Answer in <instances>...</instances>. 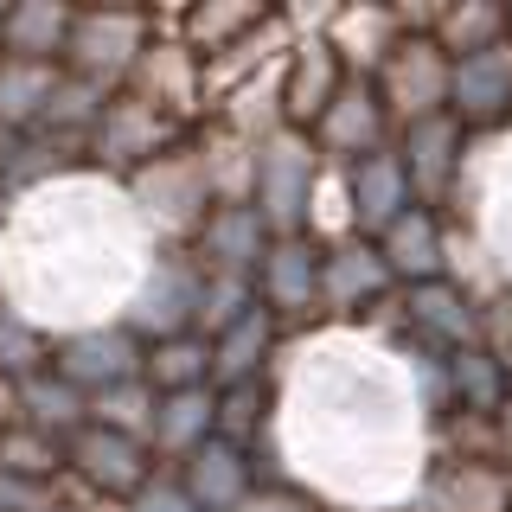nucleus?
Returning a JSON list of instances; mask_svg holds the SVG:
<instances>
[{
    "mask_svg": "<svg viewBox=\"0 0 512 512\" xmlns=\"http://www.w3.org/2000/svg\"><path fill=\"white\" fill-rule=\"evenodd\" d=\"M128 205H135L141 231L154 237V250H180V244H199L205 218L218 212V186H212V167H205V148H173L160 154L154 167H141L135 180L122 186Z\"/></svg>",
    "mask_w": 512,
    "mask_h": 512,
    "instance_id": "obj_1",
    "label": "nucleus"
},
{
    "mask_svg": "<svg viewBox=\"0 0 512 512\" xmlns=\"http://www.w3.org/2000/svg\"><path fill=\"white\" fill-rule=\"evenodd\" d=\"M327 154L301 128H276L256 154V212L269 218L276 237H314V212L327 192Z\"/></svg>",
    "mask_w": 512,
    "mask_h": 512,
    "instance_id": "obj_2",
    "label": "nucleus"
},
{
    "mask_svg": "<svg viewBox=\"0 0 512 512\" xmlns=\"http://www.w3.org/2000/svg\"><path fill=\"white\" fill-rule=\"evenodd\" d=\"M199 308H205V263L192 250H154L135 301L122 308V327L135 340L160 346V340H180V333H199Z\"/></svg>",
    "mask_w": 512,
    "mask_h": 512,
    "instance_id": "obj_3",
    "label": "nucleus"
},
{
    "mask_svg": "<svg viewBox=\"0 0 512 512\" xmlns=\"http://www.w3.org/2000/svg\"><path fill=\"white\" fill-rule=\"evenodd\" d=\"M148 45H154V13L96 7V13H77L64 71L90 77V84H103V90H122L128 77H135V64L148 58Z\"/></svg>",
    "mask_w": 512,
    "mask_h": 512,
    "instance_id": "obj_4",
    "label": "nucleus"
},
{
    "mask_svg": "<svg viewBox=\"0 0 512 512\" xmlns=\"http://www.w3.org/2000/svg\"><path fill=\"white\" fill-rule=\"evenodd\" d=\"M52 372L64 384H77L84 397L122 391V384L148 378V340H135L122 320H96V327H77L52 340Z\"/></svg>",
    "mask_w": 512,
    "mask_h": 512,
    "instance_id": "obj_5",
    "label": "nucleus"
},
{
    "mask_svg": "<svg viewBox=\"0 0 512 512\" xmlns=\"http://www.w3.org/2000/svg\"><path fill=\"white\" fill-rule=\"evenodd\" d=\"M378 96L391 109V128H410V122H429V116H448V84H455V58L442 52L436 39L423 32H404L391 45V58L378 64Z\"/></svg>",
    "mask_w": 512,
    "mask_h": 512,
    "instance_id": "obj_6",
    "label": "nucleus"
},
{
    "mask_svg": "<svg viewBox=\"0 0 512 512\" xmlns=\"http://www.w3.org/2000/svg\"><path fill=\"white\" fill-rule=\"evenodd\" d=\"M64 455H71V480L103 506H128L141 487H154V448L141 436H122V429L84 423L64 442Z\"/></svg>",
    "mask_w": 512,
    "mask_h": 512,
    "instance_id": "obj_7",
    "label": "nucleus"
},
{
    "mask_svg": "<svg viewBox=\"0 0 512 512\" xmlns=\"http://www.w3.org/2000/svg\"><path fill=\"white\" fill-rule=\"evenodd\" d=\"M314 141H320V154H327V167H340V173L391 148L397 128H391V109H384L372 77H346V90L333 96V109L320 116Z\"/></svg>",
    "mask_w": 512,
    "mask_h": 512,
    "instance_id": "obj_8",
    "label": "nucleus"
},
{
    "mask_svg": "<svg viewBox=\"0 0 512 512\" xmlns=\"http://www.w3.org/2000/svg\"><path fill=\"white\" fill-rule=\"evenodd\" d=\"M180 148V122L173 116H160V109H148L141 96H116L109 103V116H103V128L90 135V160H103V167H116L122 173V186L135 180L141 167H154L160 154H173Z\"/></svg>",
    "mask_w": 512,
    "mask_h": 512,
    "instance_id": "obj_9",
    "label": "nucleus"
},
{
    "mask_svg": "<svg viewBox=\"0 0 512 512\" xmlns=\"http://www.w3.org/2000/svg\"><path fill=\"white\" fill-rule=\"evenodd\" d=\"M320 282H327V244L320 237H276L263 276H256V295L282 327H301V320L327 314L320 308Z\"/></svg>",
    "mask_w": 512,
    "mask_h": 512,
    "instance_id": "obj_10",
    "label": "nucleus"
},
{
    "mask_svg": "<svg viewBox=\"0 0 512 512\" xmlns=\"http://www.w3.org/2000/svg\"><path fill=\"white\" fill-rule=\"evenodd\" d=\"M410 512H512V468L493 455H448L410 493Z\"/></svg>",
    "mask_w": 512,
    "mask_h": 512,
    "instance_id": "obj_11",
    "label": "nucleus"
},
{
    "mask_svg": "<svg viewBox=\"0 0 512 512\" xmlns=\"http://www.w3.org/2000/svg\"><path fill=\"white\" fill-rule=\"evenodd\" d=\"M128 96H141L148 109H160V116H173V122L199 116V103H205V64H199V52H192L180 32H154L148 58L135 64V77H128Z\"/></svg>",
    "mask_w": 512,
    "mask_h": 512,
    "instance_id": "obj_12",
    "label": "nucleus"
},
{
    "mask_svg": "<svg viewBox=\"0 0 512 512\" xmlns=\"http://www.w3.org/2000/svg\"><path fill=\"white\" fill-rule=\"evenodd\" d=\"M346 58L327 45V32H314V39H295L282 58V116L288 128H301V135H314L320 116L333 109V96L346 90Z\"/></svg>",
    "mask_w": 512,
    "mask_h": 512,
    "instance_id": "obj_13",
    "label": "nucleus"
},
{
    "mask_svg": "<svg viewBox=\"0 0 512 512\" xmlns=\"http://www.w3.org/2000/svg\"><path fill=\"white\" fill-rule=\"evenodd\" d=\"M269 250H276V231H269V218L256 212V199L218 205V212L205 218L199 244H192V256H199L212 276H244V282L263 276Z\"/></svg>",
    "mask_w": 512,
    "mask_h": 512,
    "instance_id": "obj_14",
    "label": "nucleus"
},
{
    "mask_svg": "<svg viewBox=\"0 0 512 512\" xmlns=\"http://www.w3.org/2000/svg\"><path fill=\"white\" fill-rule=\"evenodd\" d=\"M404 320L416 333V346L429 352H468V346H487V314L480 301L468 295L461 282H423V288H404Z\"/></svg>",
    "mask_w": 512,
    "mask_h": 512,
    "instance_id": "obj_15",
    "label": "nucleus"
},
{
    "mask_svg": "<svg viewBox=\"0 0 512 512\" xmlns=\"http://www.w3.org/2000/svg\"><path fill=\"white\" fill-rule=\"evenodd\" d=\"M461 141H468V128L455 116H429V122H410L397 128V160L410 167V186L423 205H442L461 192Z\"/></svg>",
    "mask_w": 512,
    "mask_h": 512,
    "instance_id": "obj_16",
    "label": "nucleus"
},
{
    "mask_svg": "<svg viewBox=\"0 0 512 512\" xmlns=\"http://www.w3.org/2000/svg\"><path fill=\"white\" fill-rule=\"evenodd\" d=\"M410 205H423L416 199V186H410V167L397 160V148H384L372 160H359V167H346V212H352V237H378L391 231L397 218L410 212Z\"/></svg>",
    "mask_w": 512,
    "mask_h": 512,
    "instance_id": "obj_17",
    "label": "nucleus"
},
{
    "mask_svg": "<svg viewBox=\"0 0 512 512\" xmlns=\"http://www.w3.org/2000/svg\"><path fill=\"white\" fill-rule=\"evenodd\" d=\"M397 288L391 263H384V250L372 237H340V244H327V282H320V308L333 320H352L365 314L372 301H384ZM404 295V288H397Z\"/></svg>",
    "mask_w": 512,
    "mask_h": 512,
    "instance_id": "obj_18",
    "label": "nucleus"
},
{
    "mask_svg": "<svg viewBox=\"0 0 512 512\" xmlns=\"http://www.w3.org/2000/svg\"><path fill=\"white\" fill-rule=\"evenodd\" d=\"M448 116L461 128H500L512 122V39L493 45L480 58H461L455 64V84H448Z\"/></svg>",
    "mask_w": 512,
    "mask_h": 512,
    "instance_id": "obj_19",
    "label": "nucleus"
},
{
    "mask_svg": "<svg viewBox=\"0 0 512 512\" xmlns=\"http://www.w3.org/2000/svg\"><path fill=\"white\" fill-rule=\"evenodd\" d=\"M173 480L186 487V500L199 506V512H237L256 487H263L256 468H250V448H237V442H224V436H212L192 461H180V474H173Z\"/></svg>",
    "mask_w": 512,
    "mask_h": 512,
    "instance_id": "obj_20",
    "label": "nucleus"
},
{
    "mask_svg": "<svg viewBox=\"0 0 512 512\" xmlns=\"http://www.w3.org/2000/svg\"><path fill=\"white\" fill-rule=\"evenodd\" d=\"M378 250H384V263H391L397 288L448 282V231H442L436 205H410V212L378 237Z\"/></svg>",
    "mask_w": 512,
    "mask_h": 512,
    "instance_id": "obj_21",
    "label": "nucleus"
},
{
    "mask_svg": "<svg viewBox=\"0 0 512 512\" xmlns=\"http://www.w3.org/2000/svg\"><path fill=\"white\" fill-rule=\"evenodd\" d=\"M71 26H77V13L64 7V0H13L7 26H0V58L64 64V52H71Z\"/></svg>",
    "mask_w": 512,
    "mask_h": 512,
    "instance_id": "obj_22",
    "label": "nucleus"
},
{
    "mask_svg": "<svg viewBox=\"0 0 512 512\" xmlns=\"http://www.w3.org/2000/svg\"><path fill=\"white\" fill-rule=\"evenodd\" d=\"M276 346H282V320L256 301V308L237 320L231 333H218L212 340V352H218V372H212V384L218 391H237V384H263V372H269V359H276Z\"/></svg>",
    "mask_w": 512,
    "mask_h": 512,
    "instance_id": "obj_23",
    "label": "nucleus"
},
{
    "mask_svg": "<svg viewBox=\"0 0 512 512\" xmlns=\"http://www.w3.org/2000/svg\"><path fill=\"white\" fill-rule=\"evenodd\" d=\"M442 410H461V416H500L506 410V365L493 359L487 346H468V352H442Z\"/></svg>",
    "mask_w": 512,
    "mask_h": 512,
    "instance_id": "obj_24",
    "label": "nucleus"
},
{
    "mask_svg": "<svg viewBox=\"0 0 512 512\" xmlns=\"http://www.w3.org/2000/svg\"><path fill=\"white\" fill-rule=\"evenodd\" d=\"M212 436H218V384H205V391L160 397V416H154L148 448H154L160 461H192Z\"/></svg>",
    "mask_w": 512,
    "mask_h": 512,
    "instance_id": "obj_25",
    "label": "nucleus"
},
{
    "mask_svg": "<svg viewBox=\"0 0 512 512\" xmlns=\"http://www.w3.org/2000/svg\"><path fill=\"white\" fill-rule=\"evenodd\" d=\"M404 39V20L397 7H340L327 26V45L346 58L352 77H378V64L391 58V45Z\"/></svg>",
    "mask_w": 512,
    "mask_h": 512,
    "instance_id": "obj_26",
    "label": "nucleus"
},
{
    "mask_svg": "<svg viewBox=\"0 0 512 512\" xmlns=\"http://www.w3.org/2000/svg\"><path fill=\"white\" fill-rule=\"evenodd\" d=\"M269 20H276V13L256 7V0H205V7H186L180 13V39L199 52V64H212L224 52H237L250 32H263Z\"/></svg>",
    "mask_w": 512,
    "mask_h": 512,
    "instance_id": "obj_27",
    "label": "nucleus"
},
{
    "mask_svg": "<svg viewBox=\"0 0 512 512\" xmlns=\"http://www.w3.org/2000/svg\"><path fill=\"white\" fill-rule=\"evenodd\" d=\"M58 77L64 64H20V58H0V135H32L45 122L58 96Z\"/></svg>",
    "mask_w": 512,
    "mask_h": 512,
    "instance_id": "obj_28",
    "label": "nucleus"
},
{
    "mask_svg": "<svg viewBox=\"0 0 512 512\" xmlns=\"http://www.w3.org/2000/svg\"><path fill=\"white\" fill-rule=\"evenodd\" d=\"M20 423H26V429H39V436L71 442L77 429L90 423V397L77 391V384H64L58 372H39V378H26V384H20Z\"/></svg>",
    "mask_w": 512,
    "mask_h": 512,
    "instance_id": "obj_29",
    "label": "nucleus"
},
{
    "mask_svg": "<svg viewBox=\"0 0 512 512\" xmlns=\"http://www.w3.org/2000/svg\"><path fill=\"white\" fill-rule=\"evenodd\" d=\"M506 39H512V7H493V0H455L436 20V45L455 64L493 52V45H506Z\"/></svg>",
    "mask_w": 512,
    "mask_h": 512,
    "instance_id": "obj_30",
    "label": "nucleus"
},
{
    "mask_svg": "<svg viewBox=\"0 0 512 512\" xmlns=\"http://www.w3.org/2000/svg\"><path fill=\"white\" fill-rule=\"evenodd\" d=\"M218 372V352L205 333H180V340H160L148 346V384L160 397H173V391H205Z\"/></svg>",
    "mask_w": 512,
    "mask_h": 512,
    "instance_id": "obj_31",
    "label": "nucleus"
},
{
    "mask_svg": "<svg viewBox=\"0 0 512 512\" xmlns=\"http://www.w3.org/2000/svg\"><path fill=\"white\" fill-rule=\"evenodd\" d=\"M39 372H52V333L32 314H20L13 301H0V378L26 384Z\"/></svg>",
    "mask_w": 512,
    "mask_h": 512,
    "instance_id": "obj_32",
    "label": "nucleus"
},
{
    "mask_svg": "<svg viewBox=\"0 0 512 512\" xmlns=\"http://www.w3.org/2000/svg\"><path fill=\"white\" fill-rule=\"evenodd\" d=\"M0 474H20L32 487H52L58 474H71V455H64L58 436H39V429H7L0 436Z\"/></svg>",
    "mask_w": 512,
    "mask_h": 512,
    "instance_id": "obj_33",
    "label": "nucleus"
},
{
    "mask_svg": "<svg viewBox=\"0 0 512 512\" xmlns=\"http://www.w3.org/2000/svg\"><path fill=\"white\" fill-rule=\"evenodd\" d=\"M154 416H160V391H154L148 378L122 384V391H103V397H90V423H103V429H122V436H141V442L154 436Z\"/></svg>",
    "mask_w": 512,
    "mask_h": 512,
    "instance_id": "obj_34",
    "label": "nucleus"
},
{
    "mask_svg": "<svg viewBox=\"0 0 512 512\" xmlns=\"http://www.w3.org/2000/svg\"><path fill=\"white\" fill-rule=\"evenodd\" d=\"M256 282H244V276H212L205 269V308H199V333L205 340H218V333H231L237 320H244L250 308H256Z\"/></svg>",
    "mask_w": 512,
    "mask_h": 512,
    "instance_id": "obj_35",
    "label": "nucleus"
},
{
    "mask_svg": "<svg viewBox=\"0 0 512 512\" xmlns=\"http://www.w3.org/2000/svg\"><path fill=\"white\" fill-rule=\"evenodd\" d=\"M269 423V384H237V391H218V436L250 448V436Z\"/></svg>",
    "mask_w": 512,
    "mask_h": 512,
    "instance_id": "obj_36",
    "label": "nucleus"
},
{
    "mask_svg": "<svg viewBox=\"0 0 512 512\" xmlns=\"http://www.w3.org/2000/svg\"><path fill=\"white\" fill-rule=\"evenodd\" d=\"M237 512H320V500L308 487H288V480H276V487H256Z\"/></svg>",
    "mask_w": 512,
    "mask_h": 512,
    "instance_id": "obj_37",
    "label": "nucleus"
},
{
    "mask_svg": "<svg viewBox=\"0 0 512 512\" xmlns=\"http://www.w3.org/2000/svg\"><path fill=\"white\" fill-rule=\"evenodd\" d=\"M122 512H199V506L186 500V487H180V480L154 474V487H141V493H135V500H128Z\"/></svg>",
    "mask_w": 512,
    "mask_h": 512,
    "instance_id": "obj_38",
    "label": "nucleus"
},
{
    "mask_svg": "<svg viewBox=\"0 0 512 512\" xmlns=\"http://www.w3.org/2000/svg\"><path fill=\"white\" fill-rule=\"evenodd\" d=\"M7 429H20V384L0 378V436H7Z\"/></svg>",
    "mask_w": 512,
    "mask_h": 512,
    "instance_id": "obj_39",
    "label": "nucleus"
},
{
    "mask_svg": "<svg viewBox=\"0 0 512 512\" xmlns=\"http://www.w3.org/2000/svg\"><path fill=\"white\" fill-rule=\"evenodd\" d=\"M45 512H96V506H71V500H58V506H45Z\"/></svg>",
    "mask_w": 512,
    "mask_h": 512,
    "instance_id": "obj_40",
    "label": "nucleus"
},
{
    "mask_svg": "<svg viewBox=\"0 0 512 512\" xmlns=\"http://www.w3.org/2000/svg\"><path fill=\"white\" fill-rule=\"evenodd\" d=\"M320 512H359V506H320ZM365 512H372V506H365Z\"/></svg>",
    "mask_w": 512,
    "mask_h": 512,
    "instance_id": "obj_41",
    "label": "nucleus"
}]
</instances>
